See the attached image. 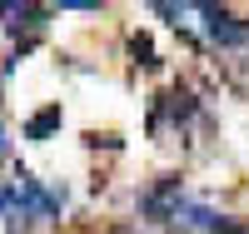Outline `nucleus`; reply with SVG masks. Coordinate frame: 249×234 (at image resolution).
I'll return each mask as SVG.
<instances>
[{"label": "nucleus", "instance_id": "obj_2", "mask_svg": "<svg viewBox=\"0 0 249 234\" xmlns=\"http://www.w3.org/2000/svg\"><path fill=\"white\" fill-rule=\"evenodd\" d=\"M199 25H204V40L219 50H244L249 45V15L230 10V5H195Z\"/></svg>", "mask_w": 249, "mask_h": 234}, {"label": "nucleus", "instance_id": "obj_8", "mask_svg": "<svg viewBox=\"0 0 249 234\" xmlns=\"http://www.w3.org/2000/svg\"><path fill=\"white\" fill-rule=\"evenodd\" d=\"M20 195H15V180H0V219H15Z\"/></svg>", "mask_w": 249, "mask_h": 234}, {"label": "nucleus", "instance_id": "obj_1", "mask_svg": "<svg viewBox=\"0 0 249 234\" xmlns=\"http://www.w3.org/2000/svg\"><path fill=\"white\" fill-rule=\"evenodd\" d=\"M15 195H20V209H15L10 234H20V219H60V215H65L70 189L65 184H45V180H35V175L20 169V175H15Z\"/></svg>", "mask_w": 249, "mask_h": 234}, {"label": "nucleus", "instance_id": "obj_3", "mask_svg": "<svg viewBox=\"0 0 249 234\" xmlns=\"http://www.w3.org/2000/svg\"><path fill=\"white\" fill-rule=\"evenodd\" d=\"M195 120H199V100H195V90L170 85V90L155 100V110H150V130H155V135H164V130H190Z\"/></svg>", "mask_w": 249, "mask_h": 234}, {"label": "nucleus", "instance_id": "obj_9", "mask_svg": "<svg viewBox=\"0 0 249 234\" xmlns=\"http://www.w3.org/2000/svg\"><path fill=\"white\" fill-rule=\"evenodd\" d=\"M130 55L140 60V65H150V70L160 65V60H155V45H150V40H144V35H135V40H130Z\"/></svg>", "mask_w": 249, "mask_h": 234}, {"label": "nucleus", "instance_id": "obj_7", "mask_svg": "<svg viewBox=\"0 0 249 234\" xmlns=\"http://www.w3.org/2000/svg\"><path fill=\"white\" fill-rule=\"evenodd\" d=\"M60 125H65V110H60V105H45V110H35V115L25 120V140H30V144H45Z\"/></svg>", "mask_w": 249, "mask_h": 234}, {"label": "nucleus", "instance_id": "obj_10", "mask_svg": "<svg viewBox=\"0 0 249 234\" xmlns=\"http://www.w3.org/2000/svg\"><path fill=\"white\" fill-rule=\"evenodd\" d=\"M60 10H85V15H100L105 5H100V0H60Z\"/></svg>", "mask_w": 249, "mask_h": 234}, {"label": "nucleus", "instance_id": "obj_11", "mask_svg": "<svg viewBox=\"0 0 249 234\" xmlns=\"http://www.w3.org/2000/svg\"><path fill=\"white\" fill-rule=\"evenodd\" d=\"M0 155H10V135H5V120H0Z\"/></svg>", "mask_w": 249, "mask_h": 234}, {"label": "nucleus", "instance_id": "obj_5", "mask_svg": "<svg viewBox=\"0 0 249 234\" xmlns=\"http://www.w3.org/2000/svg\"><path fill=\"white\" fill-rule=\"evenodd\" d=\"M179 224H190L199 234H249V224L239 215H224V209L204 204V199H184L179 204Z\"/></svg>", "mask_w": 249, "mask_h": 234}, {"label": "nucleus", "instance_id": "obj_6", "mask_svg": "<svg viewBox=\"0 0 249 234\" xmlns=\"http://www.w3.org/2000/svg\"><path fill=\"white\" fill-rule=\"evenodd\" d=\"M50 15H55V10H45V5H0V20H5V30H10L15 40L25 35V45H30V40L45 30V25H50Z\"/></svg>", "mask_w": 249, "mask_h": 234}, {"label": "nucleus", "instance_id": "obj_4", "mask_svg": "<svg viewBox=\"0 0 249 234\" xmlns=\"http://www.w3.org/2000/svg\"><path fill=\"white\" fill-rule=\"evenodd\" d=\"M190 199L184 195V180L179 175H160L150 189H140V219H155V224H164V219H179V204Z\"/></svg>", "mask_w": 249, "mask_h": 234}]
</instances>
